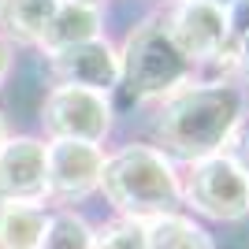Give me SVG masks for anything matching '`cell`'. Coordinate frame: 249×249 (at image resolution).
Instances as JSON below:
<instances>
[{"label": "cell", "mask_w": 249, "mask_h": 249, "mask_svg": "<svg viewBox=\"0 0 249 249\" xmlns=\"http://www.w3.org/2000/svg\"><path fill=\"white\" fill-rule=\"evenodd\" d=\"M246 104L249 93L234 78H194L149 108V142L178 167L197 164L223 149Z\"/></svg>", "instance_id": "cell-1"}, {"label": "cell", "mask_w": 249, "mask_h": 249, "mask_svg": "<svg viewBox=\"0 0 249 249\" xmlns=\"http://www.w3.org/2000/svg\"><path fill=\"white\" fill-rule=\"evenodd\" d=\"M119 219L149 223L182 208V167L164 156L153 142L130 138L104 153L101 190Z\"/></svg>", "instance_id": "cell-2"}, {"label": "cell", "mask_w": 249, "mask_h": 249, "mask_svg": "<svg viewBox=\"0 0 249 249\" xmlns=\"http://www.w3.org/2000/svg\"><path fill=\"white\" fill-rule=\"evenodd\" d=\"M194 78L197 71L167 37L160 8L130 22V30L119 37V93L130 104L153 108L156 101L171 97Z\"/></svg>", "instance_id": "cell-3"}, {"label": "cell", "mask_w": 249, "mask_h": 249, "mask_svg": "<svg viewBox=\"0 0 249 249\" xmlns=\"http://www.w3.org/2000/svg\"><path fill=\"white\" fill-rule=\"evenodd\" d=\"M156 8H160L167 37L194 63L197 78H234L231 71L234 37L227 26V11L205 0H164Z\"/></svg>", "instance_id": "cell-4"}, {"label": "cell", "mask_w": 249, "mask_h": 249, "mask_svg": "<svg viewBox=\"0 0 249 249\" xmlns=\"http://www.w3.org/2000/svg\"><path fill=\"white\" fill-rule=\"evenodd\" d=\"M115 97L82 86H45L37 104V134L45 142H89L108 145L115 134Z\"/></svg>", "instance_id": "cell-5"}, {"label": "cell", "mask_w": 249, "mask_h": 249, "mask_svg": "<svg viewBox=\"0 0 249 249\" xmlns=\"http://www.w3.org/2000/svg\"><path fill=\"white\" fill-rule=\"evenodd\" d=\"M182 212L212 223L249 219V178L227 156H205L182 167Z\"/></svg>", "instance_id": "cell-6"}, {"label": "cell", "mask_w": 249, "mask_h": 249, "mask_svg": "<svg viewBox=\"0 0 249 249\" xmlns=\"http://www.w3.org/2000/svg\"><path fill=\"white\" fill-rule=\"evenodd\" d=\"M104 145L89 142H49L45 149V201L52 208H78L101 190Z\"/></svg>", "instance_id": "cell-7"}, {"label": "cell", "mask_w": 249, "mask_h": 249, "mask_svg": "<svg viewBox=\"0 0 249 249\" xmlns=\"http://www.w3.org/2000/svg\"><path fill=\"white\" fill-rule=\"evenodd\" d=\"M37 56L49 74V86H82L108 97L119 93V41L112 34L71 45V49L37 52Z\"/></svg>", "instance_id": "cell-8"}, {"label": "cell", "mask_w": 249, "mask_h": 249, "mask_svg": "<svg viewBox=\"0 0 249 249\" xmlns=\"http://www.w3.org/2000/svg\"><path fill=\"white\" fill-rule=\"evenodd\" d=\"M45 142L37 130H11L0 149V201H45Z\"/></svg>", "instance_id": "cell-9"}, {"label": "cell", "mask_w": 249, "mask_h": 249, "mask_svg": "<svg viewBox=\"0 0 249 249\" xmlns=\"http://www.w3.org/2000/svg\"><path fill=\"white\" fill-rule=\"evenodd\" d=\"M104 34H108V11H104V8H93V4H74V0H60L37 52L71 49V45L93 41V37H104Z\"/></svg>", "instance_id": "cell-10"}, {"label": "cell", "mask_w": 249, "mask_h": 249, "mask_svg": "<svg viewBox=\"0 0 249 249\" xmlns=\"http://www.w3.org/2000/svg\"><path fill=\"white\" fill-rule=\"evenodd\" d=\"M60 0H0V34L15 49H41Z\"/></svg>", "instance_id": "cell-11"}, {"label": "cell", "mask_w": 249, "mask_h": 249, "mask_svg": "<svg viewBox=\"0 0 249 249\" xmlns=\"http://www.w3.org/2000/svg\"><path fill=\"white\" fill-rule=\"evenodd\" d=\"M145 242H149V249H216L212 231L201 219H194L190 212H182V208L149 219Z\"/></svg>", "instance_id": "cell-12"}, {"label": "cell", "mask_w": 249, "mask_h": 249, "mask_svg": "<svg viewBox=\"0 0 249 249\" xmlns=\"http://www.w3.org/2000/svg\"><path fill=\"white\" fill-rule=\"evenodd\" d=\"M49 223V205L0 201V249H37Z\"/></svg>", "instance_id": "cell-13"}, {"label": "cell", "mask_w": 249, "mask_h": 249, "mask_svg": "<svg viewBox=\"0 0 249 249\" xmlns=\"http://www.w3.org/2000/svg\"><path fill=\"white\" fill-rule=\"evenodd\" d=\"M93 223L78 208H49L45 238L37 249H93Z\"/></svg>", "instance_id": "cell-14"}, {"label": "cell", "mask_w": 249, "mask_h": 249, "mask_svg": "<svg viewBox=\"0 0 249 249\" xmlns=\"http://www.w3.org/2000/svg\"><path fill=\"white\" fill-rule=\"evenodd\" d=\"M93 249H149L145 242V223L112 216L108 223L93 231Z\"/></svg>", "instance_id": "cell-15"}, {"label": "cell", "mask_w": 249, "mask_h": 249, "mask_svg": "<svg viewBox=\"0 0 249 249\" xmlns=\"http://www.w3.org/2000/svg\"><path fill=\"white\" fill-rule=\"evenodd\" d=\"M219 156H227L231 164L249 178V104H246V112L238 115V123L231 126V134H227V142H223V149H219Z\"/></svg>", "instance_id": "cell-16"}, {"label": "cell", "mask_w": 249, "mask_h": 249, "mask_svg": "<svg viewBox=\"0 0 249 249\" xmlns=\"http://www.w3.org/2000/svg\"><path fill=\"white\" fill-rule=\"evenodd\" d=\"M231 71H234V82L249 93V34L234 41V52H231Z\"/></svg>", "instance_id": "cell-17"}, {"label": "cell", "mask_w": 249, "mask_h": 249, "mask_svg": "<svg viewBox=\"0 0 249 249\" xmlns=\"http://www.w3.org/2000/svg\"><path fill=\"white\" fill-rule=\"evenodd\" d=\"M227 26H231V37H234V41L249 34V0H234L227 8Z\"/></svg>", "instance_id": "cell-18"}, {"label": "cell", "mask_w": 249, "mask_h": 249, "mask_svg": "<svg viewBox=\"0 0 249 249\" xmlns=\"http://www.w3.org/2000/svg\"><path fill=\"white\" fill-rule=\"evenodd\" d=\"M15 56H19V49L0 34V89L8 86V78H11V71H15Z\"/></svg>", "instance_id": "cell-19"}, {"label": "cell", "mask_w": 249, "mask_h": 249, "mask_svg": "<svg viewBox=\"0 0 249 249\" xmlns=\"http://www.w3.org/2000/svg\"><path fill=\"white\" fill-rule=\"evenodd\" d=\"M11 138V119H8V112L0 108V149H4V142Z\"/></svg>", "instance_id": "cell-20"}, {"label": "cell", "mask_w": 249, "mask_h": 249, "mask_svg": "<svg viewBox=\"0 0 249 249\" xmlns=\"http://www.w3.org/2000/svg\"><path fill=\"white\" fill-rule=\"evenodd\" d=\"M74 4H93V8H108V0H74Z\"/></svg>", "instance_id": "cell-21"}, {"label": "cell", "mask_w": 249, "mask_h": 249, "mask_svg": "<svg viewBox=\"0 0 249 249\" xmlns=\"http://www.w3.org/2000/svg\"><path fill=\"white\" fill-rule=\"evenodd\" d=\"M205 4H216V8H223V11H227L231 4H234V0H205Z\"/></svg>", "instance_id": "cell-22"}, {"label": "cell", "mask_w": 249, "mask_h": 249, "mask_svg": "<svg viewBox=\"0 0 249 249\" xmlns=\"http://www.w3.org/2000/svg\"><path fill=\"white\" fill-rule=\"evenodd\" d=\"M160 4H164V0H160Z\"/></svg>", "instance_id": "cell-23"}]
</instances>
